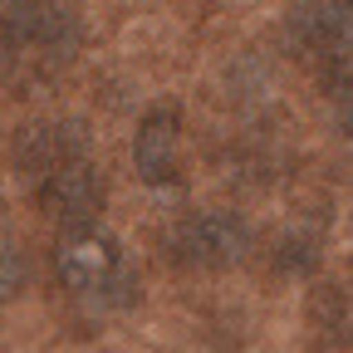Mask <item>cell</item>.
<instances>
[{
	"mask_svg": "<svg viewBox=\"0 0 353 353\" xmlns=\"http://www.w3.org/2000/svg\"><path fill=\"white\" fill-rule=\"evenodd\" d=\"M324 88L334 99V113L343 128H353V50H343L339 59L324 64Z\"/></svg>",
	"mask_w": 353,
	"mask_h": 353,
	"instance_id": "ba28073f",
	"label": "cell"
},
{
	"mask_svg": "<svg viewBox=\"0 0 353 353\" xmlns=\"http://www.w3.org/2000/svg\"><path fill=\"white\" fill-rule=\"evenodd\" d=\"M83 148V132L64 118H39V123H25L15 132V167L25 182H34V176H44L59 157L79 152Z\"/></svg>",
	"mask_w": 353,
	"mask_h": 353,
	"instance_id": "52a82bcc",
	"label": "cell"
},
{
	"mask_svg": "<svg viewBox=\"0 0 353 353\" xmlns=\"http://www.w3.org/2000/svg\"><path fill=\"white\" fill-rule=\"evenodd\" d=\"M285 39L319 69L353 50V0H304L285 20Z\"/></svg>",
	"mask_w": 353,
	"mask_h": 353,
	"instance_id": "5b68a950",
	"label": "cell"
},
{
	"mask_svg": "<svg viewBox=\"0 0 353 353\" xmlns=\"http://www.w3.org/2000/svg\"><path fill=\"white\" fill-rule=\"evenodd\" d=\"M54 280L74 299L123 304L132 294V265L123 255V241L94 221V226H69L59 236V245H54Z\"/></svg>",
	"mask_w": 353,
	"mask_h": 353,
	"instance_id": "7a4b0ae2",
	"label": "cell"
},
{
	"mask_svg": "<svg viewBox=\"0 0 353 353\" xmlns=\"http://www.w3.org/2000/svg\"><path fill=\"white\" fill-rule=\"evenodd\" d=\"M25 275H30V265H25V250L0 231V304L15 299L25 290Z\"/></svg>",
	"mask_w": 353,
	"mask_h": 353,
	"instance_id": "9c48e42d",
	"label": "cell"
},
{
	"mask_svg": "<svg viewBox=\"0 0 353 353\" xmlns=\"http://www.w3.org/2000/svg\"><path fill=\"white\" fill-rule=\"evenodd\" d=\"M172 255L192 270H226L250 255V226L236 211H196L176 226Z\"/></svg>",
	"mask_w": 353,
	"mask_h": 353,
	"instance_id": "277c9868",
	"label": "cell"
},
{
	"mask_svg": "<svg viewBox=\"0 0 353 353\" xmlns=\"http://www.w3.org/2000/svg\"><path fill=\"white\" fill-rule=\"evenodd\" d=\"M34 201L44 216H54L59 226H94L99 211H103V176L94 167V157H88V148L59 157L44 176H34Z\"/></svg>",
	"mask_w": 353,
	"mask_h": 353,
	"instance_id": "3957f363",
	"label": "cell"
},
{
	"mask_svg": "<svg viewBox=\"0 0 353 353\" xmlns=\"http://www.w3.org/2000/svg\"><path fill=\"white\" fill-rule=\"evenodd\" d=\"M83 50V15L74 0H6L0 6V69L44 74Z\"/></svg>",
	"mask_w": 353,
	"mask_h": 353,
	"instance_id": "6da1fadb",
	"label": "cell"
},
{
	"mask_svg": "<svg viewBox=\"0 0 353 353\" xmlns=\"http://www.w3.org/2000/svg\"><path fill=\"white\" fill-rule=\"evenodd\" d=\"M132 162H138V176L152 187L172 182L182 172V108L176 103H152L132 132Z\"/></svg>",
	"mask_w": 353,
	"mask_h": 353,
	"instance_id": "8992f818",
	"label": "cell"
}]
</instances>
